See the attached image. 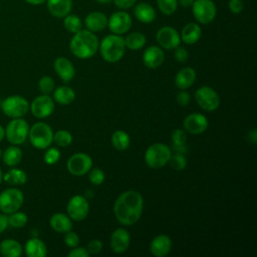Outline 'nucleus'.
<instances>
[{
	"label": "nucleus",
	"instance_id": "obj_26",
	"mask_svg": "<svg viewBox=\"0 0 257 257\" xmlns=\"http://www.w3.org/2000/svg\"><path fill=\"white\" fill-rule=\"evenodd\" d=\"M196 71L192 67H184L175 76V84L180 89L191 87L196 80Z\"/></svg>",
	"mask_w": 257,
	"mask_h": 257
},
{
	"label": "nucleus",
	"instance_id": "obj_9",
	"mask_svg": "<svg viewBox=\"0 0 257 257\" xmlns=\"http://www.w3.org/2000/svg\"><path fill=\"white\" fill-rule=\"evenodd\" d=\"M194 18L201 24H209L217 15V7L213 0H194L192 4Z\"/></svg>",
	"mask_w": 257,
	"mask_h": 257
},
{
	"label": "nucleus",
	"instance_id": "obj_54",
	"mask_svg": "<svg viewBox=\"0 0 257 257\" xmlns=\"http://www.w3.org/2000/svg\"><path fill=\"white\" fill-rule=\"evenodd\" d=\"M4 138H5V128L0 124V142H2Z\"/></svg>",
	"mask_w": 257,
	"mask_h": 257
},
{
	"label": "nucleus",
	"instance_id": "obj_7",
	"mask_svg": "<svg viewBox=\"0 0 257 257\" xmlns=\"http://www.w3.org/2000/svg\"><path fill=\"white\" fill-rule=\"evenodd\" d=\"M28 100L21 95H9L1 103L3 113L11 118L24 116L29 110Z\"/></svg>",
	"mask_w": 257,
	"mask_h": 257
},
{
	"label": "nucleus",
	"instance_id": "obj_48",
	"mask_svg": "<svg viewBox=\"0 0 257 257\" xmlns=\"http://www.w3.org/2000/svg\"><path fill=\"white\" fill-rule=\"evenodd\" d=\"M89 253L84 247H74L68 253V257H88Z\"/></svg>",
	"mask_w": 257,
	"mask_h": 257
},
{
	"label": "nucleus",
	"instance_id": "obj_10",
	"mask_svg": "<svg viewBox=\"0 0 257 257\" xmlns=\"http://www.w3.org/2000/svg\"><path fill=\"white\" fill-rule=\"evenodd\" d=\"M198 105L206 111H214L220 105V97L216 90L210 86H201L195 92Z\"/></svg>",
	"mask_w": 257,
	"mask_h": 257
},
{
	"label": "nucleus",
	"instance_id": "obj_22",
	"mask_svg": "<svg viewBox=\"0 0 257 257\" xmlns=\"http://www.w3.org/2000/svg\"><path fill=\"white\" fill-rule=\"evenodd\" d=\"M134 14L140 22L145 24L152 23L157 18V12L155 8L147 2H141L137 4L134 10Z\"/></svg>",
	"mask_w": 257,
	"mask_h": 257
},
{
	"label": "nucleus",
	"instance_id": "obj_30",
	"mask_svg": "<svg viewBox=\"0 0 257 257\" xmlns=\"http://www.w3.org/2000/svg\"><path fill=\"white\" fill-rule=\"evenodd\" d=\"M3 181L9 186H21L27 182V174L17 168H12L3 174Z\"/></svg>",
	"mask_w": 257,
	"mask_h": 257
},
{
	"label": "nucleus",
	"instance_id": "obj_29",
	"mask_svg": "<svg viewBox=\"0 0 257 257\" xmlns=\"http://www.w3.org/2000/svg\"><path fill=\"white\" fill-rule=\"evenodd\" d=\"M3 163L8 166V167H14L18 165L21 160H22V151L21 149L16 146L12 145L4 150L2 152V157H1Z\"/></svg>",
	"mask_w": 257,
	"mask_h": 257
},
{
	"label": "nucleus",
	"instance_id": "obj_31",
	"mask_svg": "<svg viewBox=\"0 0 257 257\" xmlns=\"http://www.w3.org/2000/svg\"><path fill=\"white\" fill-rule=\"evenodd\" d=\"M75 98V92L74 90L66 85H61L58 86L54 91H53V99L59 103V104H69L71 103Z\"/></svg>",
	"mask_w": 257,
	"mask_h": 257
},
{
	"label": "nucleus",
	"instance_id": "obj_25",
	"mask_svg": "<svg viewBox=\"0 0 257 257\" xmlns=\"http://www.w3.org/2000/svg\"><path fill=\"white\" fill-rule=\"evenodd\" d=\"M24 251L28 257H44L47 254V247L41 239L33 237L25 243Z\"/></svg>",
	"mask_w": 257,
	"mask_h": 257
},
{
	"label": "nucleus",
	"instance_id": "obj_44",
	"mask_svg": "<svg viewBox=\"0 0 257 257\" xmlns=\"http://www.w3.org/2000/svg\"><path fill=\"white\" fill-rule=\"evenodd\" d=\"M102 249V242L98 239H92L87 243L86 250L89 254H98Z\"/></svg>",
	"mask_w": 257,
	"mask_h": 257
},
{
	"label": "nucleus",
	"instance_id": "obj_45",
	"mask_svg": "<svg viewBox=\"0 0 257 257\" xmlns=\"http://www.w3.org/2000/svg\"><path fill=\"white\" fill-rule=\"evenodd\" d=\"M174 57L179 62H186L189 58V52L186 48L181 47L180 45L175 48L174 51Z\"/></svg>",
	"mask_w": 257,
	"mask_h": 257
},
{
	"label": "nucleus",
	"instance_id": "obj_8",
	"mask_svg": "<svg viewBox=\"0 0 257 257\" xmlns=\"http://www.w3.org/2000/svg\"><path fill=\"white\" fill-rule=\"evenodd\" d=\"M23 202V193L17 188L10 187L0 193V211L7 215L19 210Z\"/></svg>",
	"mask_w": 257,
	"mask_h": 257
},
{
	"label": "nucleus",
	"instance_id": "obj_36",
	"mask_svg": "<svg viewBox=\"0 0 257 257\" xmlns=\"http://www.w3.org/2000/svg\"><path fill=\"white\" fill-rule=\"evenodd\" d=\"M159 10L164 15H172L178 8V0H157Z\"/></svg>",
	"mask_w": 257,
	"mask_h": 257
},
{
	"label": "nucleus",
	"instance_id": "obj_23",
	"mask_svg": "<svg viewBox=\"0 0 257 257\" xmlns=\"http://www.w3.org/2000/svg\"><path fill=\"white\" fill-rule=\"evenodd\" d=\"M50 14L57 18H63L71 12L72 0H46Z\"/></svg>",
	"mask_w": 257,
	"mask_h": 257
},
{
	"label": "nucleus",
	"instance_id": "obj_53",
	"mask_svg": "<svg viewBox=\"0 0 257 257\" xmlns=\"http://www.w3.org/2000/svg\"><path fill=\"white\" fill-rule=\"evenodd\" d=\"M25 1L32 5H40V4L44 3L46 0H25Z\"/></svg>",
	"mask_w": 257,
	"mask_h": 257
},
{
	"label": "nucleus",
	"instance_id": "obj_52",
	"mask_svg": "<svg viewBox=\"0 0 257 257\" xmlns=\"http://www.w3.org/2000/svg\"><path fill=\"white\" fill-rule=\"evenodd\" d=\"M193 2H194V0H178V5L188 8V7L192 6Z\"/></svg>",
	"mask_w": 257,
	"mask_h": 257
},
{
	"label": "nucleus",
	"instance_id": "obj_12",
	"mask_svg": "<svg viewBox=\"0 0 257 257\" xmlns=\"http://www.w3.org/2000/svg\"><path fill=\"white\" fill-rule=\"evenodd\" d=\"M133 24L131 15L122 10L113 12L109 18H107V27L113 34H124L126 33Z\"/></svg>",
	"mask_w": 257,
	"mask_h": 257
},
{
	"label": "nucleus",
	"instance_id": "obj_34",
	"mask_svg": "<svg viewBox=\"0 0 257 257\" xmlns=\"http://www.w3.org/2000/svg\"><path fill=\"white\" fill-rule=\"evenodd\" d=\"M63 18V26L68 32L74 34L82 29V21L77 15L69 13Z\"/></svg>",
	"mask_w": 257,
	"mask_h": 257
},
{
	"label": "nucleus",
	"instance_id": "obj_4",
	"mask_svg": "<svg viewBox=\"0 0 257 257\" xmlns=\"http://www.w3.org/2000/svg\"><path fill=\"white\" fill-rule=\"evenodd\" d=\"M171 149L162 143L151 145L145 153V162L152 169H161L169 163L171 158Z\"/></svg>",
	"mask_w": 257,
	"mask_h": 257
},
{
	"label": "nucleus",
	"instance_id": "obj_57",
	"mask_svg": "<svg viewBox=\"0 0 257 257\" xmlns=\"http://www.w3.org/2000/svg\"><path fill=\"white\" fill-rule=\"evenodd\" d=\"M1 157H2V150L0 149V159H1Z\"/></svg>",
	"mask_w": 257,
	"mask_h": 257
},
{
	"label": "nucleus",
	"instance_id": "obj_27",
	"mask_svg": "<svg viewBox=\"0 0 257 257\" xmlns=\"http://www.w3.org/2000/svg\"><path fill=\"white\" fill-rule=\"evenodd\" d=\"M50 227L58 233H66L72 229V222L68 215L63 213H55L50 217Z\"/></svg>",
	"mask_w": 257,
	"mask_h": 257
},
{
	"label": "nucleus",
	"instance_id": "obj_11",
	"mask_svg": "<svg viewBox=\"0 0 257 257\" xmlns=\"http://www.w3.org/2000/svg\"><path fill=\"white\" fill-rule=\"evenodd\" d=\"M55 104L54 99L49 94H41L36 96L29 104V109L37 118H45L52 114Z\"/></svg>",
	"mask_w": 257,
	"mask_h": 257
},
{
	"label": "nucleus",
	"instance_id": "obj_38",
	"mask_svg": "<svg viewBox=\"0 0 257 257\" xmlns=\"http://www.w3.org/2000/svg\"><path fill=\"white\" fill-rule=\"evenodd\" d=\"M169 163H170L171 168L176 171H182L187 166V160H186L185 156L183 154H178V153L171 155Z\"/></svg>",
	"mask_w": 257,
	"mask_h": 257
},
{
	"label": "nucleus",
	"instance_id": "obj_24",
	"mask_svg": "<svg viewBox=\"0 0 257 257\" xmlns=\"http://www.w3.org/2000/svg\"><path fill=\"white\" fill-rule=\"evenodd\" d=\"M201 35H202V29L200 25L195 22L187 23L183 27L180 34L181 41H183L188 45L195 44L196 42H198L199 39L201 38Z\"/></svg>",
	"mask_w": 257,
	"mask_h": 257
},
{
	"label": "nucleus",
	"instance_id": "obj_28",
	"mask_svg": "<svg viewBox=\"0 0 257 257\" xmlns=\"http://www.w3.org/2000/svg\"><path fill=\"white\" fill-rule=\"evenodd\" d=\"M22 252V245L15 239L8 238L0 242V254L4 257H19Z\"/></svg>",
	"mask_w": 257,
	"mask_h": 257
},
{
	"label": "nucleus",
	"instance_id": "obj_50",
	"mask_svg": "<svg viewBox=\"0 0 257 257\" xmlns=\"http://www.w3.org/2000/svg\"><path fill=\"white\" fill-rule=\"evenodd\" d=\"M8 226V215L5 213H0V234L3 233Z\"/></svg>",
	"mask_w": 257,
	"mask_h": 257
},
{
	"label": "nucleus",
	"instance_id": "obj_21",
	"mask_svg": "<svg viewBox=\"0 0 257 257\" xmlns=\"http://www.w3.org/2000/svg\"><path fill=\"white\" fill-rule=\"evenodd\" d=\"M84 26L91 32L102 31L107 26V17L99 11L90 12L84 18Z\"/></svg>",
	"mask_w": 257,
	"mask_h": 257
},
{
	"label": "nucleus",
	"instance_id": "obj_19",
	"mask_svg": "<svg viewBox=\"0 0 257 257\" xmlns=\"http://www.w3.org/2000/svg\"><path fill=\"white\" fill-rule=\"evenodd\" d=\"M172 249V240L168 235L161 234L156 236L150 244V252L156 257H164Z\"/></svg>",
	"mask_w": 257,
	"mask_h": 257
},
{
	"label": "nucleus",
	"instance_id": "obj_37",
	"mask_svg": "<svg viewBox=\"0 0 257 257\" xmlns=\"http://www.w3.org/2000/svg\"><path fill=\"white\" fill-rule=\"evenodd\" d=\"M53 141L58 147H67L72 142V135L65 130H59L53 134Z\"/></svg>",
	"mask_w": 257,
	"mask_h": 257
},
{
	"label": "nucleus",
	"instance_id": "obj_35",
	"mask_svg": "<svg viewBox=\"0 0 257 257\" xmlns=\"http://www.w3.org/2000/svg\"><path fill=\"white\" fill-rule=\"evenodd\" d=\"M28 222V217L25 213L19 210L8 214V225L12 228H22Z\"/></svg>",
	"mask_w": 257,
	"mask_h": 257
},
{
	"label": "nucleus",
	"instance_id": "obj_18",
	"mask_svg": "<svg viewBox=\"0 0 257 257\" xmlns=\"http://www.w3.org/2000/svg\"><path fill=\"white\" fill-rule=\"evenodd\" d=\"M165 59V53L160 46L152 45L146 48L143 54V62L149 68H157L162 65Z\"/></svg>",
	"mask_w": 257,
	"mask_h": 257
},
{
	"label": "nucleus",
	"instance_id": "obj_49",
	"mask_svg": "<svg viewBox=\"0 0 257 257\" xmlns=\"http://www.w3.org/2000/svg\"><path fill=\"white\" fill-rule=\"evenodd\" d=\"M112 1L115 4V6L121 10H125L133 7L137 2V0H112Z\"/></svg>",
	"mask_w": 257,
	"mask_h": 257
},
{
	"label": "nucleus",
	"instance_id": "obj_32",
	"mask_svg": "<svg viewBox=\"0 0 257 257\" xmlns=\"http://www.w3.org/2000/svg\"><path fill=\"white\" fill-rule=\"evenodd\" d=\"M147 42L146 35L142 32H133L130 33L124 38L125 47L131 50H139L145 46Z\"/></svg>",
	"mask_w": 257,
	"mask_h": 257
},
{
	"label": "nucleus",
	"instance_id": "obj_43",
	"mask_svg": "<svg viewBox=\"0 0 257 257\" xmlns=\"http://www.w3.org/2000/svg\"><path fill=\"white\" fill-rule=\"evenodd\" d=\"M64 243L66 244L67 247L69 248H74L78 245L79 243V236L73 232V231H68L65 233V236H64Z\"/></svg>",
	"mask_w": 257,
	"mask_h": 257
},
{
	"label": "nucleus",
	"instance_id": "obj_20",
	"mask_svg": "<svg viewBox=\"0 0 257 257\" xmlns=\"http://www.w3.org/2000/svg\"><path fill=\"white\" fill-rule=\"evenodd\" d=\"M53 67L63 82H69L75 75V68L72 62L65 57H57L54 60Z\"/></svg>",
	"mask_w": 257,
	"mask_h": 257
},
{
	"label": "nucleus",
	"instance_id": "obj_15",
	"mask_svg": "<svg viewBox=\"0 0 257 257\" xmlns=\"http://www.w3.org/2000/svg\"><path fill=\"white\" fill-rule=\"evenodd\" d=\"M157 42L164 49H175L181 43L180 33L172 26L161 27L156 35Z\"/></svg>",
	"mask_w": 257,
	"mask_h": 257
},
{
	"label": "nucleus",
	"instance_id": "obj_5",
	"mask_svg": "<svg viewBox=\"0 0 257 257\" xmlns=\"http://www.w3.org/2000/svg\"><path fill=\"white\" fill-rule=\"evenodd\" d=\"M28 138L31 145L39 150H44L50 147L53 142V132L49 124L38 121L29 127Z\"/></svg>",
	"mask_w": 257,
	"mask_h": 257
},
{
	"label": "nucleus",
	"instance_id": "obj_55",
	"mask_svg": "<svg viewBox=\"0 0 257 257\" xmlns=\"http://www.w3.org/2000/svg\"><path fill=\"white\" fill-rule=\"evenodd\" d=\"M95 2L99 3V4H108L109 2H111L112 0H94Z\"/></svg>",
	"mask_w": 257,
	"mask_h": 257
},
{
	"label": "nucleus",
	"instance_id": "obj_33",
	"mask_svg": "<svg viewBox=\"0 0 257 257\" xmlns=\"http://www.w3.org/2000/svg\"><path fill=\"white\" fill-rule=\"evenodd\" d=\"M111 144L118 151H124L130 147V136L123 131H115L111 135Z\"/></svg>",
	"mask_w": 257,
	"mask_h": 257
},
{
	"label": "nucleus",
	"instance_id": "obj_39",
	"mask_svg": "<svg viewBox=\"0 0 257 257\" xmlns=\"http://www.w3.org/2000/svg\"><path fill=\"white\" fill-rule=\"evenodd\" d=\"M54 80L51 76H42L38 81V88L43 94H49L54 90Z\"/></svg>",
	"mask_w": 257,
	"mask_h": 257
},
{
	"label": "nucleus",
	"instance_id": "obj_51",
	"mask_svg": "<svg viewBox=\"0 0 257 257\" xmlns=\"http://www.w3.org/2000/svg\"><path fill=\"white\" fill-rule=\"evenodd\" d=\"M173 150L175 153H178V154H184L187 152V147L186 145H181V146H174L173 145Z\"/></svg>",
	"mask_w": 257,
	"mask_h": 257
},
{
	"label": "nucleus",
	"instance_id": "obj_16",
	"mask_svg": "<svg viewBox=\"0 0 257 257\" xmlns=\"http://www.w3.org/2000/svg\"><path fill=\"white\" fill-rule=\"evenodd\" d=\"M184 128L192 135H200L208 127L207 117L199 112H193L187 115L183 121Z\"/></svg>",
	"mask_w": 257,
	"mask_h": 257
},
{
	"label": "nucleus",
	"instance_id": "obj_56",
	"mask_svg": "<svg viewBox=\"0 0 257 257\" xmlns=\"http://www.w3.org/2000/svg\"><path fill=\"white\" fill-rule=\"evenodd\" d=\"M2 182H3V172H2V170L0 168V185L2 184Z\"/></svg>",
	"mask_w": 257,
	"mask_h": 257
},
{
	"label": "nucleus",
	"instance_id": "obj_13",
	"mask_svg": "<svg viewBox=\"0 0 257 257\" xmlns=\"http://www.w3.org/2000/svg\"><path fill=\"white\" fill-rule=\"evenodd\" d=\"M66 210L71 220L82 221L89 213V204L83 196L75 195L68 201Z\"/></svg>",
	"mask_w": 257,
	"mask_h": 257
},
{
	"label": "nucleus",
	"instance_id": "obj_3",
	"mask_svg": "<svg viewBox=\"0 0 257 257\" xmlns=\"http://www.w3.org/2000/svg\"><path fill=\"white\" fill-rule=\"evenodd\" d=\"M101 57L107 62H117L120 60L125 51L124 38L118 34L106 35L98 45Z\"/></svg>",
	"mask_w": 257,
	"mask_h": 257
},
{
	"label": "nucleus",
	"instance_id": "obj_17",
	"mask_svg": "<svg viewBox=\"0 0 257 257\" xmlns=\"http://www.w3.org/2000/svg\"><path fill=\"white\" fill-rule=\"evenodd\" d=\"M131 243V235L123 228H117L114 230L109 239L110 249L117 254L123 253L127 250Z\"/></svg>",
	"mask_w": 257,
	"mask_h": 257
},
{
	"label": "nucleus",
	"instance_id": "obj_6",
	"mask_svg": "<svg viewBox=\"0 0 257 257\" xmlns=\"http://www.w3.org/2000/svg\"><path fill=\"white\" fill-rule=\"evenodd\" d=\"M29 124L22 117L12 118L5 127V138L11 145H21L28 138Z\"/></svg>",
	"mask_w": 257,
	"mask_h": 257
},
{
	"label": "nucleus",
	"instance_id": "obj_40",
	"mask_svg": "<svg viewBox=\"0 0 257 257\" xmlns=\"http://www.w3.org/2000/svg\"><path fill=\"white\" fill-rule=\"evenodd\" d=\"M104 173L101 169L99 168H94V169H90L89 170V175H88V179L90 181L91 184L93 185H101L104 181Z\"/></svg>",
	"mask_w": 257,
	"mask_h": 257
},
{
	"label": "nucleus",
	"instance_id": "obj_47",
	"mask_svg": "<svg viewBox=\"0 0 257 257\" xmlns=\"http://www.w3.org/2000/svg\"><path fill=\"white\" fill-rule=\"evenodd\" d=\"M191 100V96L190 93L188 91H186V89H181V91L177 94V102L181 105V106H186L189 104Z\"/></svg>",
	"mask_w": 257,
	"mask_h": 257
},
{
	"label": "nucleus",
	"instance_id": "obj_42",
	"mask_svg": "<svg viewBox=\"0 0 257 257\" xmlns=\"http://www.w3.org/2000/svg\"><path fill=\"white\" fill-rule=\"evenodd\" d=\"M172 142L174 146H181L186 145L187 142V135L184 130L176 128L172 134Z\"/></svg>",
	"mask_w": 257,
	"mask_h": 257
},
{
	"label": "nucleus",
	"instance_id": "obj_2",
	"mask_svg": "<svg viewBox=\"0 0 257 257\" xmlns=\"http://www.w3.org/2000/svg\"><path fill=\"white\" fill-rule=\"evenodd\" d=\"M99 41L94 32L87 29H81L74 33L69 41L71 53L80 59L92 57L98 49Z\"/></svg>",
	"mask_w": 257,
	"mask_h": 257
},
{
	"label": "nucleus",
	"instance_id": "obj_1",
	"mask_svg": "<svg viewBox=\"0 0 257 257\" xmlns=\"http://www.w3.org/2000/svg\"><path fill=\"white\" fill-rule=\"evenodd\" d=\"M143 196L134 190L121 193L115 200L113 212L116 220L125 226L137 223L143 213Z\"/></svg>",
	"mask_w": 257,
	"mask_h": 257
},
{
	"label": "nucleus",
	"instance_id": "obj_46",
	"mask_svg": "<svg viewBox=\"0 0 257 257\" xmlns=\"http://www.w3.org/2000/svg\"><path fill=\"white\" fill-rule=\"evenodd\" d=\"M228 8L232 13L239 14L243 11L244 3H243L242 0H229Z\"/></svg>",
	"mask_w": 257,
	"mask_h": 257
},
{
	"label": "nucleus",
	"instance_id": "obj_14",
	"mask_svg": "<svg viewBox=\"0 0 257 257\" xmlns=\"http://www.w3.org/2000/svg\"><path fill=\"white\" fill-rule=\"evenodd\" d=\"M92 167L91 158L84 153H76L67 161V170L73 176H83Z\"/></svg>",
	"mask_w": 257,
	"mask_h": 257
},
{
	"label": "nucleus",
	"instance_id": "obj_41",
	"mask_svg": "<svg viewBox=\"0 0 257 257\" xmlns=\"http://www.w3.org/2000/svg\"><path fill=\"white\" fill-rule=\"evenodd\" d=\"M44 162L47 165H54L56 164L60 159V152L56 148H49L43 156Z\"/></svg>",
	"mask_w": 257,
	"mask_h": 257
}]
</instances>
